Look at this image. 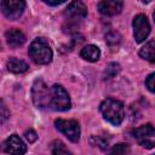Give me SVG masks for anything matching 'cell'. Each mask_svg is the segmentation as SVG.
I'll list each match as a JSON object with an SVG mask.
<instances>
[{
  "label": "cell",
  "mask_w": 155,
  "mask_h": 155,
  "mask_svg": "<svg viewBox=\"0 0 155 155\" xmlns=\"http://www.w3.org/2000/svg\"><path fill=\"white\" fill-rule=\"evenodd\" d=\"M99 12L104 16H115L121 12L124 7V2L119 0H104L97 4Z\"/></svg>",
  "instance_id": "10"
},
{
  "label": "cell",
  "mask_w": 155,
  "mask_h": 155,
  "mask_svg": "<svg viewBox=\"0 0 155 155\" xmlns=\"http://www.w3.org/2000/svg\"><path fill=\"white\" fill-rule=\"evenodd\" d=\"M133 35L136 42H143L149 33H150V24L148 22V18L144 15H137L133 18Z\"/></svg>",
  "instance_id": "7"
},
{
  "label": "cell",
  "mask_w": 155,
  "mask_h": 155,
  "mask_svg": "<svg viewBox=\"0 0 155 155\" xmlns=\"http://www.w3.org/2000/svg\"><path fill=\"white\" fill-rule=\"evenodd\" d=\"M50 108L53 110H57V111H64L70 108V98L63 86L53 85L51 87Z\"/></svg>",
  "instance_id": "3"
},
{
  "label": "cell",
  "mask_w": 155,
  "mask_h": 155,
  "mask_svg": "<svg viewBox=\"0 0 155 155\" xmlns=\"http://www.w3.org/2000/svg\"><path fill=\"white\" fill-rule=\"evenodd\" d=\"M29 56L36 64H48L52 61V50L45 39L38 38L29 46Z\"/></svg>",
  "instance_id": "2"
},
{
  "label": "cell",
  "mask_w": 155,
  "mask_h": 155,
  "mask_svg": "<svg viewBox=\"0 0 155 155\" xmlns=\"http://www.w3.org/2000/svg\"><path fill=\"white\" fill-rule=\"evenodd\" d=\"M50 150L52 155H71L70 150L65 147L62 140H53L50 144Z\"/></svg>",
  "instance_id": "16"
},
{
  "label": "cell",
  "mask_w": 155,
  "mask_h": 155,
  "mask_svg": "<svg viewBox=\"0 0 155 155\" xmlns=\"http://www.w3.org/2000/svg\"><path fill=\"white\" fill-rule=\"evenodd\" d=\"M153 16H154V21H155V11H154V15Z\"/></svg>",
  "instance_id": "23"
},
{
  "label": "cell",
  "mask_w": 155,
  "mask_h": 155,
  "mask_svg": "<svg viewBox=\"0 0 155 155\" xmlns=\"http://www.w3.org/2000/svg\"><path fill=\"white\" fill-rule=\"evenodd\" d=\"M132 133L137 143L143 148L151 149L155 147V127H153L150 124L134 128Z\"/></svg>",
  "instance_id": "5"
},
{
  "label": "cell",
  "mask_w": 155,
  "mask_h": 155,
  "mask_svg": "<svg viewBox=\"0 0 155 155\" xmlns=\"http://www.w3.org/2000/svg\"><path fill=\"white\" fill-rule=\"evenodd\" d=\"M80 56H81V58H84L87 62H96L99 59L101 51L94 45H87L80 51Z\"/></svg>",
  "instance_id": "13"
},
{
  "label": "cell",
  "mask_w": 155,
  "mask_h": 155,
  "mask_svg": "<svg viewBox=\"0 0 155 155\" xmlns=\"http://www.w3.org/2000/svg\"><path fill=\"white\" fill-rule=\"evenodd\" d=\"M139 56H140L143 59L154 63V62H155V40L148 41V42L140 48Z\"/></svg>",
  "instance_id": "14"
},
{
  "label": "cell",
  "mask_w": 155,
  "mask_h": 155,
  "mask_svg": "<svg viewBox=\"0 0 155 155\" xmlns=\"http://www.w3.org/2000/svg\"><path fill=\"white\" fill-rule=\"evenodd\" d=\"M154 155H155V154H154Z\"/></svg>",
  "instance_id": "24"
},
{
  "label": "cell",
  "mask_w": 155,
  "mask_h": 155,
  "mask_svg": "<svg viewBox=\"0 0 155 155\" xmlns=\"http://www.w3.org/2000/svg\"><path fill=\"white\" fill-rule=\"evenodd\" d=\"M130 153V147L125 143H119L115 144L107 155H128Z\"/></svg>",
  "instance_id": "17"
},
{
  "label": "cell",
  "mask_w": 155,
  "mask_h": 155,
  "mask_svg": "<svg viewBox=\"0 0 155 155\" xmlns=\"http://www.w3.org/2000/svg\"><path fill=\"white\" fill-rule=\"evenodd\" d=\"M64 15H65L67 18H69L71 21L81 19V18H84L87 15V7L81 1H73L65 8Z\"/></svg>",
  "instance_id": "11"
},
{
  "label": "cell",
  "mask_w": 155,
  "mask_h": 155,
  "mask_svg": "<svg viewBox=\"0 0 155 155\" xmlns=\"http://www.w3.org/2000/svg\"><path fill=\"white\" fill-rule=\"evenodd\" d=\"M145 86L150 91V92H154L155 93V73H151L147 80H145Z\"/></svg>",
  "instance_id": "19"
},
{
  "label": "cell",
  "mask_w": 155,
  "mask_h": 155,
  "mask_svg": "<svg viewBox=\"0 0 155 155\" xmlns=\"http://www.w3.org/2000/svg\"><path fill=\"white\" fill-rule=\"evenodd\" d=\"M7 69L8 71L11 73H15V74H18V73H24L27 69H28V64L16 57H11L8 61H7Z\"/></svg>",
  "instance_id": "15"
},
{
  "label": "cell",
  "mask_w": 155,
  "mask_h": 155,
  "mask_svg": "<svg viewBox=\"0 0 155 155\" xmlns=\"http://www.w3.org/2000/svg\"><path fill=\"white\" fill-rule=\"evenodd\" d=\"M8 115H7V113H6V107L4 105V103H2V122L5 121V119L7 117Z\"/></svg>",
  "instance_id": "22"
},
{
  "label": "cell",
  "mask_w": 155,
  "mask_h": 155,
  "mask_svg": "<svg viewBox=\"0 0 155 155\" xmlns=\"http://www.w3.org/2000/svg\"><path fill=\"white\" fill-rule=\"evenodd\" d=\"M54 126L69 140H71L74 143L79 142V139H80V126H79L78 121H75V120L58 119V120L54 121Z\"/></svg>",
  "instance_id": "6"
},
{
  "label": "cell",
  "mask_w": 155,
  "mask_h": 155,
  "mask_svg": "<svg viewBox=\"0 0 155 155\" xmlns=\"http://www.w3.org/2000/svg\"><path fill=\"white\" fill-rule=\"evenodd\" d=\"M119 70H120V65H119L117 63H110V64L107 67L105 73H104L105 79H110V78H113L114 75H116V74L119 73Z\"/></svg>",
  "instance_id": "18"
},
{
  "label": "cell",
  "mask_w": 155,
  "mask_h": 155,
  "mask_svg": "<svg viewBox=\"0 0 155 155\" xmlns=\"http://www.w3.org/2000/svg\"><path fill=\"white\" fill-rule=\"evenodd\" d=\"M31 96L33 102L38 108H50L51 88H48V86L42 80H36L34 82L31 88Z\"/></svg>",
  "instance_id": "4"
},
{
  "label": "cell",
  "mask_w": 155,
  "mask_h": 155,
  "mask_svg": "<svg viewBox=\"0 0 155 155\" xmlns=\"http://www.w3.org/2000/svg\"><path fill=\"white\" fill-rule=\"evenodd\" d=\"M99 110L103 115V117L110 122L111 125H120L125 117V110L124 105L121 102L113 99V98H107L101 103Z\"/></svg>",
  "instance_id": "1"
},
{
  "label": "cell",
  "mask_w": 155,
  "mask_h": 155,
  "mask_svg": "<svg viewBox=\"0 0 155 155\" xmlns=\"http://www.w3.org/2000/svg\"><path fill=\"white\" fill-rule=\"evenodd\" d=\"M24 137H25V139L29 142V143H33V142H35L36 140V133L33 131V130H29V131H27L25 133H24Z\"/></svg>",
  "instance_id": "20"
},
{
  "label": "cell",
  "mask_w": 155,
  "mask_h": 155,
  "mask_svg": "<svg viewBox=\"0 0 155 155\" xmlns=\"http://www.w3.org/2000/svg\"><path fill=\"white\" fill-rule=\"evenodd\" d=\"M25 2L22 0H4L1 1V10L8 19H17L24 11Z\"/></svg>",
  "instance_id": "8"
},
{
  "label": "cell",
  "mask_w": 155,
  "mask_h": 155,
  "mask_svg": "<svg viewBox=\"0 0 155 155\" xmlns=\"http://www.w3.org/2000/svg\"><path fill=\"white\" fill-rule=\"evenodd\" d=\"M44 2L45 4H47V5H50V6H58V5H61V4H63L64 1L63 0H57V1H48V0H44Z\"/></svg>",
  "instance_id": "21"
},
{
  "label": "cell",
  "mask_w": 155,
  "mask_h": 155,
  "mask_svg": "<svg viewBox=\"0 0 155 155\" xmlns=\"http://www.w3.org/2000/svg\"><path fill=\"white\" fill-rule=\"evenodd\" d=\"M5 39H6V42L8 44L10 47H19L22 46L24 42H25V36L24 34L18 30V29H10L5 33Z\"/></svg>",
  "instance_id": "12"
},
{
  "label": "cell",
  "mask_w": 155,
  "mask_h": 155,
  "mask_svg": "<svg viewBox=\"0 0 155 155\" xmlns=\"http://www.w3.org/2000/svg\"><path fill=\"white\" fill-rule=\"evenodd\" d=\"M2 149L10 155H23L27 151V145L17 134H12L4 142Z\"/></svg>",
  "instance_id": "9"
}]
</instances>
